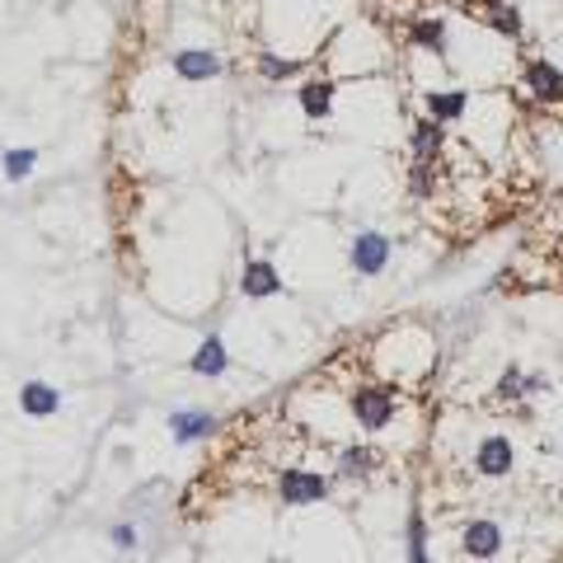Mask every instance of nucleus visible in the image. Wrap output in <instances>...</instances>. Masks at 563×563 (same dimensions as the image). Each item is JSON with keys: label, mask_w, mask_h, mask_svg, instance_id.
Wrapping results in <instances>:
<instances>
[{"label": "nucleus", "mask_w": 563, "mask_h": 563, "mask_svg": "<svg viewBox=\"0 0 563 563\" xmlns=\"http://www.w3.org/2000/svg\"><path fill=\"white\" fill-rule=\"evenodd\" d=\"M347 413L362 432H385L399 413V390L390 385H352L347 390Z\"/></svg>", "instance_id": "nucleus-1"}, {"label": "nucleus", "mask_w": 563, "mask_h": 563, "mask_svg": "<svg viewBox=\"0 0 563 563\" xmlns=\"http://www.w3.org/2000/svg\"><path fill=\"white\" fill-rule=\"evenodd\" d=\"M329 488H333V479H329V474H320V470L291 465V470L277 474V498H282V507H314V503L329 498Z\"/></svg>", "instance_id": "nucleus-2"}, {"label": "nucleus", "mask_w": 563, "mask_h": 563, "mask_svg": "<svg viewBox=\"0 0 563 563\" xmlns=\"http://www.w3.org/2000/svg\"><path fill=\"white\" fill-rule=\"evenodd\" d=\"M390 254H395L390 235L357 231V235H352V244H347V268L357 273V277H380L385 268H390Z\"/></svg>", "instance_id": "nucleus-3"}, {"label": "nucleus", "mask_w": 563, "mask_h": 563, "mask_svg": "<svg viewBox=\"0 0 563 563\" xmlns=\"http://www.w3.org/2000/svg\"><path fill=\"white\" fill-rule=\"evenodd\" d=\"M512 465H517L512 437H503V432L479 437V446H474V474H479V479H507Z\"/></svg>", "instance_id": "nucleus-4"}, {"label": "nucleus", "mask_w": 563, "mask_h": 563, "mask_svg": "<svg viewBox=\"0 0 563 563\" xmlns=\"http://www.w3.org/2000/svg\"><path fill=\"white\" fill-rule=\"evenodd\" d=\"M521 85L536 103H563V70L550 57H526L521 66Z\"/></svg>", "instance_id": "nucleus-5"}, {"label": "nucleus", "mask_w": 563, "mask_h": 563, "mask_svg": "<svg viewBox=\"0 0 563 563\" xmlns=\"http://www.w3.org/2000/svg\"><path fill=\"white\" fill-rule=\"evenodd\" d=\"M474 20H479L488 33L507 38V43L526 38V20H521V10L512 5V0H479V5H474Z\"/></svg>", "instance_id": "nucleus-6"}, {"label": "nucleus", "mask_w": 563, "mask_h": 563, "mask_svg": "<svg viewBox=\"0 0 563 563\" xmlns=\"http://www.w3.org/2000/svg\"><path fill=\"white\" fill-rule=\"evenodd\" d=\"M169 66H174V76L179 80H217L221 70H225V57L221 52H211V47H184V52H174L169 57Z\"/></svg>", "instance_id": "nucleus-7"}, {"label": "nucleus", "mask_w": 563, "mask_h": 563, "mask_svg": "<svg viewBox=\"0 0 563 563\" xmlns=\"http://www.w3.org/2000/svg\"><path fill=\"white\" fill-rule=\"evenodd\" d=\"M503 544H507L503 526H498V521H488V517L470 521L465 531H461V554H465V559H498V554H503Z\"/></svg>", "instance_id": "nucleus-8"}, {"label": "nucleus", "mask_w": 563, "mask_h": 563, "mask_svg": "<svg viewBox=\"0 0 563 563\" xmlns=\"http://www.w3.org/2000/svg\"><path fill=\"white\" fill-rule=\"evenodd\" d=\"M221 428V418L217 413H207V409H174L169 413V437L179 446H192V442H207L211 432Z\"/></svg>", "instance_id": "nucleus-9"}, {"label": "nucleus", "mask_w": 563, "mask_h": 563, "mask_svg": "<svg viewBox=\"0 0 563 563\" xmlns=\"http://www.w3.org/2000/svg\"><path fill=\"white\" fill-rule=\"evenodd\" d=\"M240 291L250 296V301H268V296L282 291V273H277V263L273 258H250L240 268Z\"/></svg>", "instance_id": "nucleus-10"}, {"label": "nucleus", "mask_w": 563, "mask_h": 563, "mask_svg": "<svg viewBox=\"0 0 563 563\" xmlns=\"http://www.w3.org/2000/svg\"><path fill=\"white\" fill-rule=\"evenodd\" d=\"M442 151H446V122H437V118H428L422 113L413 128H409V155L413 161H442Z\"/></svg>", "instance_id": "nucleus-11"}, {"label": "nucleus", "mask_w": 563, "mask_h": 563, "mask_svg": "<svg viewBox=\"0 0 563 563\" xmlns=\"http://www.w3.org/2000/svg\"><path fill=\"white\" fill-rule=\"evenodd\" d=\"M409 47L428 52V57H446L451 29H446L442 14H418V20H409Z\"/></svg>", "instance_id": "nucleus-12"}, {"label": "nucleus", "mask_w": 563, "mask_h": 563, "mask_svg": "<svg viewBox=\"0 0 563 563\" xmlns=\"http://www.w3.org/2000/svg\"><path fill=\"white\" fill-rule=\"evenodd\" d=\"M339 479H372V474L385 465V455L372 446V442H347L339 446Z\"/></svg>", "instance_id": "nucleus-13"}, {"label": "nucleus", "mask_w": 563, "mask_h": 563, "mask_svg": "<svg viewBox=\"0 0 563 563\" xmlns=\"http://www.w3.org/2000/svg\"><path fill=\"white\" fill-rule=\"evenodd\" d=\"M188 372L192 376H207V380H217V376L231 372V352H225L221 333H207V339L198 343V352H192V362H188Z\"/></svg>", "instance_id": "nucleus-14"}, {"label": "nucleus", "mask_w": 563, "mask_h": 563, "mask_svg": "<svg viewBox=\"0 0 563 563\" xmlns=\"http://www.w3.org/2000/svg\"><path fill=\"white\" fill-rule=\"evenodd\" d=\"M333 95H339V85H333L329 76H314V80H306L301 90H296V103H301V113L310 122H324L333 113Z\"/></svg>", "instance_id": "nucleus-15"}, {"label": "nucleus", "mask_w": 563, "mask_h": 563, "mask_svg": "<svg viewBox=\"0 0 563 563\" xmlns=\"http://www.w3.org/2000/svg\"><path fill=\"white\" fill-rule=\"evenodd\" d=\"M422 113L451 128V122H461L470 113V90H428L422 95Z\"/></svg>", "instance_id": "nucleus-16"}, {"label": "nucleus", "mask_w": 563, "mask_h": 563, "mask_svg": "<svg viewBox=\"0 0 563 563\" xmlns=\"http://www.w3.org/2000/svg\"><path fill=\"white\" fill-rule=\"evenodd\" d=\"M20 409L29 418H52L62 409V395H57V385H47V380H29L24 390H20Z\"/></svg>", "instance_id": "nucleus-17"}, {"label": "nucleus", "mask_w": 563, "mask_h": 563, "mask_svg": "<svg viewBox=\"0 0 563 563\" xmlns=\"http://www.w3.org/2000/svg\"><path fill=\"white\" fill-rule=\"evenodd\" d=\"M404 544H409V563H428L432 550H428V517H422V507H409V517H404Z\"/></svg>", "instance_id": "nucleus-18"}, {"label": "nucleus", "mask_w": 563, "mask_h": 563, "mask_svg": "<svg viewBox=\"0 0 563 563\" xmlns=\"http://www.w3.org/2000/svg\"><path fill=\"white\" fill-rule=\"evenodd\" d=\"M254 66H258V76H263V80L282 85V80L301 76V66H306V62H296V57H277V52H258V57H254Z\"/></svg>", "instance_id": "nucleus-19"}, {"label": "nucleus", "mask_w": 563, "mask_h": 563, "mask_svg": "<svg viewBox=\"0 0 563 563\" xmlns=\"http://www.w3.org/2000/svg\"><path fill=\"white\" fill-rule=\"evenodd\" d=\"M33 165H38V151H5L0 155V174H5V184H20V179H29L33 174Z\"/></svg>", "instance_id": "nucleus-20"}, {"label": "nucleus", "mask_w": 563, "mask_h": 563, "mask_svg": "<svg viewBox=\"0 0 563 563\" xmlns=\"http://www.w3.org/2000/svg\"><path fill=\"white\" fill-rule=\"evenodd\" d=\"M493 395H498L503 404H521V399H526V372H521L517 362L498 376V385H493Z\"/></svg>", "instance_id": "nucleus-21"}, {"label": "nucleus", "mask_w": 563, "mask_h": 563, "mask_svg": "<svg viewBox=\"0 0 563 563\" xmlns=\"http://www.w3.org/2000/svg\"><path fill=\"white\" fill-rule=\"evenodd\" d=\"M409 192H413V198H432V192H437V165H432V161H413V169H409Z\"/></svg>", "instance_id": "nucleus-22"}, {"label": "nucleus", "mask_w": 563, "mask_h": 563, "mask_svg": "<svg viewBox=\"0 0 563 563\" xmlns=\"http://www.w3.org/2000/svg\"><path fill=\"white\" fill-rule=\"evenodd\" d=\"M109 540H113V550L132 554L136 544H141V531H136V526H128V521H122V526H113V531H109Z\"/></svg>", "instance_id": "nucleus-23"}]
</instances>
